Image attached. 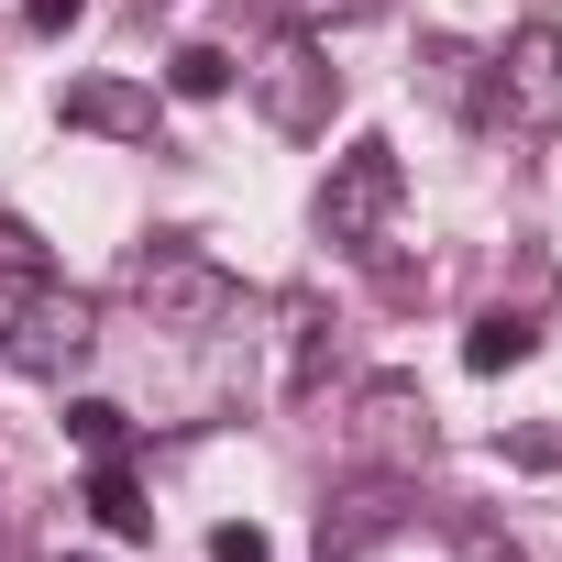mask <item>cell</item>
Here are the masks:
<instances>
[{"mask_svg":"<svg viewBox=\"0 0 562 562\" xmlns=\"http://www.w3.org/2000/svg\"><path fill=\"white\" fill-rule=\"evenodd\" d=\"M133 299L155 310V331H221V321L243 310L232 265H221V254H199V243H155V254L133 265Z\"/></svg>","mask_w":562,"mask_h":562,"instance_id":"6da1fadb","label":"cell"},{"mask_svg":"<svg viewBox=\"0 0 562 562\" xmlns=\"http://www.w3.org/2000/svg\"><path fill=\"white\" fill-rule=\"evenodd\" d=\"M397 188H408V177H397V144H375V133L342 144V155H331V188H321V232H331L342 254H375L386 221H397Z\"/></svg>","mask_w":562,"mask_h":562,"instance_id":"7a4b0ae2","label":"cell"},{"mask_svg":"<svg viewBox=\"0 0 562 562\" xmlns=\"http://www.w3.org/2000/svg\"><path fill=\"white\" fill-rule=\"evenodd\" d=\"M89 353H100V310L67 299V288H34V299L12 310V331H0V364H12V375H45V386H67Z\"/></svg>","mask_w":562,"mask_h":562,"instance_id":"3957f363","label":"cell"},{"mask_svg":"<svg viewBox=\"0 0 562 562\" xmlns=\"http://www.w3.org/2000/svg\"><path fill=\"white\" fill-rule=\"evenodd\" d=\"M243 78H254V111H265L276 133H299V144H310V133H331V100H342V78L321 67V45H299V34H288L276 56H254Z\"/></svg>","mask_w":562,"mask_h":562,"instance_id":"277c9868","label":"cell"},{"mask_svg":"<svg viewBox=\"0 0 562 562\" xmlns=\"http://www.w3.org/2000/svg\"><path fill=\"white\" fill-rule=\"evenodd\" d=\"M496 111H507L518 133H562V34H551V23L507 34V56H496Z\"/></svg>","mask_w":562,"mask_h":562,"instance_id":"5b68a950","label":"cell"},{"mask_svg":"<svg viewBox=\"0 0 562 562\" xmlns=\"http://www.w3.org/2000/svg\"><path fill=\"white\" fill-rule=\"evenodd\" d=\"M353 452L364 463H386V474H419L430 463V397L419 386H364V419H353Z\"/></svg>","mask_w":562,"mask_h":562,"instance_id":"8992f818","label":"cell"},{"mask_svg":"<svg viewBox=\"0 0 562 562\" xmlns=\"http://www.w3.org/2000/svg\"><path fill=\"white\" fill-rule=\"evenodd\" d=\"M67 122H78V133H122V144H133V133H155V100H144V89L89 78V89H67Z\"/></svg>","mask_w":562,"mask_h":562,"instance_id":"52a82bcc","label":"cell"},{"mask_svg":"<svg viewBox=\"0 0 562 562\" xmlns=\"http://www.w3.org/2000/svg\"><path fill=\"white\" fill-rule=\"evenodd\" d=\"M89 518H100L111 540H155V507H144V485L122 474V452H111V463L89 474Z\"/></svg>","mask_w":562,"mask_h":562,"instance_id":"ba28073f","label":"cell"},{"mask_svg":"<svg viewBox=\"0 0 562 562\" xmlns=\"http://www.w3.org/2000/svg\"><path fill=\"white\" fill-rule=\"evenodd\" d=\"M288 331H299V342H288V375H276V397H310V386H321V342H331V321L299 299V310H288Z\"/></svg>","mask_w":562,"mask_h":562,"instance_id":"9c48e42d","label":"cell"},{"mask_svg":"<svg viewBox=\"0 0 562 562\" xmlns=\"http://www.w3.org/2000/svg\"><path fill=\"white\" fill-rule=\"evenodd\" d=\"M518 353H529V321H507V310H485V321L463 331V364H474V375H507Z\"/></svg>","mask_w":562,"mask_h":562,"instance_id":"30bf717a","label":"cell"},{"mask_svg":"<svg viewBox=\"0 0 562 562\" xmlns=\"http://www.w3.org/2000/svg\"><path fill=\"white\" fill-rule=\"evenodd\" d=\"M166 78H177V100H221V89H232V56H221V45H177Z\"/></svg>","mask_w":562,"mask_h":562,"instance_id":"8fae6325","label":"cell"},{"mask_svg":"<svg viewBox=\"0 0 562 562\" xmlns=\"http://www.w3.org/2000/svg\"><path fill=\"white\" fill-rule=\"evenodd\" d=\"M67 430H78V452H100V463H111V452H122V430H133V419H122V408H111V397H78V408H67Z\"/></svg>","mask_w":562,"mask_h":562,"instance_id":"7c38bea8","label":"cell"},{"mask_svg":"<svg viewBox=\"0 0 562 562\" xmlns=\"http://www.w3.org/2000/svg\"><path fill=\"white\" fill-rule=\"evenodd\" d=\"M0 276H12V288H34V276H45V254H34L23 221H0Z\"/></svg>","mask_w":562,"mask_h":562,"instance_id":"4fadbf2b","label":"cell"},{"mask_svg":"<svg viewBox=\"0 0 562 562\" xmlns=\"http://www.w3.org/2000/svg\"><path fill=\"white\" fill-rule=\"evenodd\" d=\"M276 12H288V23H364L375 0H276Z\"/></svg>","mask_w":562,"mask_h":562,"instance_id":"5bb4252c","label":"cell"},{"mask_svg":"<svg viewBox=\"0 0 562 562\" xmlns=\"http://www.w3.org/2000/svg\"><path fill=\"white\" fill-rule=\"evenodd\" d=\"M210 562H276V551H265V529L232 518V529H210Z\"/></svg>","mask_w":562,"mask_h":562,"instance_id":"9a60e30c","label":"cell"},{"mask_svg":"<svg viewBox=\"0 0 562 562\" xmlns=\"http://www.w3.org/2000/svg\"><path fill=\"white\" fill-rule=\"evenodd\" d=\"M78 12H89V0H34V34H67Z\"/></svg>","mask_w":562,"mask_h":562,"instance_id":"2e32d148","label":"cell"},{"mask_svg":"<svg viewBox=\"0 0 562 562\" xmlns=\"http://www.w3.org/2000/svg\"><path fill=\"white\" fill-rule=\"evenodd\" d=\"M474 562H518V551H507V540H474Z\"/></svg>","mask_w":562,"mask_h":562,"instance_id":"e0dca14e","label":"cell"}]
</instances>
